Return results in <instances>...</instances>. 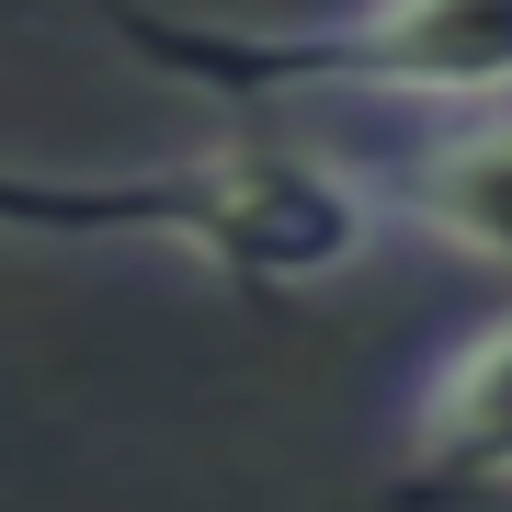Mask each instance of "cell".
<instances>
[{"label": "cell", "instance_id": "5", "mask_svg": "<svg viewBox=\"0 0 512 512\" xmlns=\"http://www.w3.org/2000/svg\"><path fill=\"white\" fill-rule=\"evenodd\" d=\"M160 217V171H114V183H57V171L0 160V228H57V239H148Z\"/></svg>", "mask_w": 512, "mask_h": 512}, {"label": "cell", "instance_id": "2", "mask_svg": "<svg viewBox=\"0 0 512 512\" xmlns=\"http://www.w3.org/2000/svg\"><path fill=\"white\" fill-rule=\"evenodd\" d=\"M148 239L239 296H319L387 239V194L365 160H330L308 137H217L205 160L160 171Z\"/></svg>", "mask_w": 512, "mask_h": 512}, {"label": "cell", "instance_id": "1", "mask_svg": "<svg viewBox=\"0 0 512 512\" xmlns=\"http://www.w3.org/2000/svg\"><path fill=\"white\" fill-rule=\"evenodd\" d=\"M148 69L217 103H512V0H353L319 23H183L103 0Z\"/></svg>", "mask_w": 512, "mask_h": 512}, {"label": "cell", "instance_id": "4", "mask_svg": "<svg viewBox=\"0 0 512 512\" xmlns=\"http://www.w3.org/2000/svg\"><path fill=\"white\" fill-rule=\"evenodd\" d=\"M376 194L387 228L433 239L478 274H512V103H467L456 126L410 137L399 160H376Z\"/></svg>", "mask_w": 512, "mask_h": 512}, {"label": "cell", "instance_id": "3", "mask_svg": "<svg viewBox=\"0 0 512 512\" xmlns=\"http://www.w3.org/2000/svg\"><path fill=\"white\" fill-rule=\"evenodd\" d=\"M410 501H501L512 490V308L467 319L399 399Z\"/></svg>", "mask_w": 512, "mask_h": 512}]
</instances>
